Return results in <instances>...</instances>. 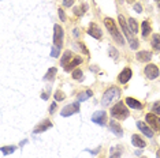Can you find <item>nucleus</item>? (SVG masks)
Returning a JSON list of instances; mask_svg holds the SVG:
<instances>
[{
  "label": "nucleus",
  "instance_id": "1",
  "mask_svg": "<svg viewBox=\"0 0 160 158\" xmlns=\"http://www.w3.org/2000/svg\"><path fill=\"white\" fill-rule=\"evenodd\" d=\"M104 23H105V27L108 29V31L111 33V35H112V38L115 40L118 44H121V45H123V38H122V35H121V33L118 31V29H116V25H115V22L111 19V18H105L104 19Z\"/></svg>",
  "mask_w": 160,
  "mask_h": 158
},
{
  "label": "nucleus",
  "instance_id": "2",
  "mask_svg": "<svg viewBox=\"0 0 160 158\" xmlns=\"http://www.w3.org/2000/svg\"><path fill=\"white\" fill-rule=\"evenodd\" d=\"M111 114L114 118H119V120H123V118H126L129 116V110L126 109L125 104L123 102H116V105L111 109Z\"/></svg>",
  "mask_w": 160,
  "mask_h": 158
},
{
  "label": "nucleus",
  "instance_id": "3",
  "mask_svg": "<svg viewBox=\"0 0 160 158\" xmlns=\"http://www.w3.org/2000/svg\"><path fill=\"white\" fill-rule=\"evenodd\" d=\"M119 95H121V91H119V89H116V87L108 89V90L104 93V95H103V105L104 106H108L112 101L118 100Z\"/></svg>",
  "mask_w": 160,
  "mask_h": 158
},
{
  "label": "nucleus",
  "instance_id": "4",
  "mask_svg": "<svg viewBox=\"0 0 160 158\" xmlns=\"http://www.w3.org/2000/svg\"><path fill=\"white\" fill-rule=\"evenodd\" d=\"M119 23H121V26H122V29H123V31H125V35H126L127 38H129L130 44H132V48H133V49H137V46H138V41H137V40H134V38H133L132 31H130V29H129V26H127V23H126L125 18H123L122 15H119Z\"/></svg>",
  "mask_w": 160,
  "mask_h": 158
},
{
  "label": "nucleus",
  "instance_id": "5",
  "mask_svg": "<svg viewBox=\"0 0 160 158\" xmlns=\"http://www.w3.org/2000/svg\"><path fill=\"white\" fill-rule=\"evenodd\" d=\"M53 44L58 48H62V44H63V30L59 25H55V33H53Z\"/></svg>",
  "mask_w": 160,
  "mask_h": 158
},
{
  "label": "nucleus",
  "instance_id": "6",
  "mask_svg": "<svg viewBox=\"0 0 160 158\" xmlns=\"http://www.w3.org/2000/svg\"><path fill=\"white\" fill-rule=\"evenodd\" d=\"M79 112V104L78 102H74V104H70V105H67L66 108H63V110H62V116L63 117H67V116H71V114L74 113H78Z\"/></svg>",
  "mask_w": 160,
  "mask_h": 158
},
{
  "label": "nucleus",
  "instance_id": "7",
  "mask_svg": "<svg viewBox=\"0 0 160 158\" xmlns=\"http://www.w3.org/2000/svg\"><path fill=\"white\" fill-rule=\"evenodd\" d=\"M145 75L149 79H155L159 77V68L155 66V64H149V66L145 67Z\"/></svg>",
  "mask_w": 160,
  "mask_h": 158
},
{
  "label": "nucleus",
  "instance_id": "8",
  "mask_svg": "<svg viewBox=\"0 0 160 158\" xmlns=\"http://www.w3.org/2000/svg\"><path fill=\"white\" fill-rule=\"evenodd\" d=\"M92 120L93 123L99 124V125H104L105 124V120H107V113L103 112V110H100V112H96L92 116Z\"/></svg>",
  "mask_w": 160,
  "mask_h": 158
},
{
  "label": "nucleus",
  "instance_id": "9",
  "mask_svg": "<svg viewBox=\"0 0 160 158\" xmlns=\"http://www.w3.org/2000/svg\"><path fill=\"white\" fill-rule=\"evenodd\" d=\"M88 34L89 35H92L93 38H97V40H100L101 38V30L99 27H97V25H94V23H90V27H89V30H88Z\"/></svg>",
  "mask_w": 160,
  "mask_h": 158
},
{
  "label": "nucleus",
  "instance_id": "10",
  "mask_svg": "<svg viewBox=\"0 0 160 158\" xmlns=\"http://www.w3.org/2000/svg\"><path fill=\"white\" fill-rule=\"evenodd\" d=\"M147 121L152 125V128H153V130H158V128H159L160 120H159V117H158V116H155L153 113H149V114H147Z\"/></svg>",
  "mask_w": 160,
  "mask_h": 158
},
{
  "label": "nucleus",
  "instance_id": "11",
  "mask_svg": "<svg viewBox=\"0 0 160 158\" xmlns=\"http://www.w3.org/2000/svg\"><path fill=\"white\" fill-rule=\"evenodd\" d=\"M52 127V123H51L49 120H44L41 124H38L37 127L34 128V134H40V132H42V131H45V130H48V128Z\"/></svg>",
  "mask_w": 160,
  "mask_h": 158
},
{
  "label": "nucleus",
  "instance_id": "12",
  "mask_svg": "<svg viewBox=\"0 0 160 158\" xmlns=\"http://www.w3.org/2000/svg\"><path fill=\"white\" fill-rule=\"evenodd\" d=\"M130 78H132V70L130 68H125L121 72V75H119V82L121 83H126V82H129Z\"/></svg>",
  "mask_w": 160,
  "mask_h": 158
},
{
  "label": "nucleus",
  "instance_id": "13",
  "mask_svg": "<svg viewBox=\"0 0 160 158\" xmlns=\"http://www.w3.org/2000/svg\"><path fill=\"white\" fill-rule=\"evenodd\" d=\"M137 127L140 128L141 131H142V134H145L147 136H149V138H152V136H153V131H152L151 128H148L147 124L142 123V121H137Z\"/></svg>",
  "mask_w": 160,
  "mask_h": 158
},
{
  "label": "nucleus",
  "instance_id": "14",
  "mask_svg": "<svg viewBox=\"0 0 160 158\" xmlns=\"http://www.w3.org/2000/svg\"><path fill=\"white\" fill-rule=\"evenodd\" d=\"M81 63H82V59H81V57H72L71 62L68 63L67 66H64V70H66V71H71L72 68H75V67L78 66V64H81Z\"/></svg>",
  "mask_w": 160,
  "mask_h": 158
},
{
  "label": "nucleus",
  "instance_id": "15",
  "mask_svg": "<svg viewBox=\"0 0 160 158\" xmlns=\"http://www.w3.org/2000/svg\"><path fill=\"white\" fill-rule=\"evenodd\" d=\"M126 104L130 108H133V109H141V108H142V105H141L140 101H137L136 98H130V97H127L126 98Z\"/></svg>",
  "mask_w": 160,
  "mask_h": 158
},
{
  "label": "nucleus",
  "instance_id": "16",
  "mask_svg": "<svg viewBox=\"0 0 160 158\" xmlns=\"http://www.w3.org/2000/svg\"><path fill=\"white\" fill-rule=\"evenodd\" d=\"M110 128L115 135L122 136V128H121V125H119V123H116V121H114V120L110 121Z\"/></svg>",
  "mask_w": 160,
  "mask_h": 158
},
{
  "label": "nucleus",
  "instance_id": "17",
  "mask_svg": "<svg viewBox=\"0 0 160 158\" xmlns=\"http://www.w3.org/2000/svg\"><path fill=\"white\" fill-rule=\"evenodd\" d=\"M132 142H133V145L136 146V147H141V149H144L145 147V145H147V143H145L142 139L140 138V136L138 135H133V138H132Z\"/></svg>",
  "mask_w": 160,
  "mask_h": 158
},
{
  "label": "nucleus",
  "instance_id": "18",
  "mask_svg": "<svg viewBox=\"0 0 160 158\" xmlns=\"http://www.w3.org/2000/svg\"><path fill=\"white\" fill-rule=\"evenodd\" d=\"M151 57H152V55L149 52H138L137 53V59L140 60V62H149Z\"/></svg>",
  "mask_w": 160,
  "mask_h": 158
},
{
  "label": "nucleus",
  "instance_id": "19",
  "mask_svg": "<svg viewBox=\"0 0 160 158\" xmlns=\"http://www.w3.org/2000/svg\"><path fill=\"white\" fill-rule=\"evenodd\" d=\"M92 95H93V93L90 91V90H88V91H83V93H81V94H78V102L85 101V100L90 98Z\"/></svg>",
  "mask_w": 160,
  "mask_h": 158
},
{
  "label": "nucleus",
  "instance_id": "20",
  "mask_svg": "<svg viewBox=\"0 0 160 158\" xmlns=\"http://www.w3.org/2000/svg\"><path fill=\"white\" fill-rule=\"evenodd\" d=\"M72 59V53L70 51H67V52H64V56H63V59H62V66H67L68 64V60H71Z\"/></svg>",
  "mask_w": 160,
  "mask_h": 158
},
{
  "label": "nucleus",
  "instance_id": "21",
  "mask_svg": "<svg viewBox=\"0 0 160 158\" xmlns=\"http://www.w3.org/2000/svg\"><path fill=\"white\" fill-rule=\"evenodd\" d=\"M55 75H56V68H55V67H52V68H49L48 72L44 75V79H45V81H51V79L55 77Z\"/></svg>",
  "mask_w": 160,
  "mask_h": 158
},
{
  "label": "nucleus",
  "instance_id": "22",
  "mask_svg": "<svg viewBox=\"0 0 160 158\" xmlns=\"http://www.w3.org/2000/svg\"><path fill=\"white\" fill-rule=\"evenodd\" d=\"M152 45L155 46V49L160 51V35H158V34L153 35V38H152Z\"/></svg>",
  "mask_w": 160,
  "mask_h": 158
},
{
  "label": "nucleus",
  "instance_id": "23",
  "mask_svg": "<svg viewBox=\"0 0 160 158\" xmlns=\"http://www.w3.org/2000/svg\"><path fill=\"white\" fill-rule=\"evenodd\" d=\"M129 25H130V27H132V31H133V33H137V31H138V26H137L136 19L130 18V19H129Z\"/></svg>",
  "mask_w": 160,
  "mask_h": 158
},
{
  "label": "nucleus",
  "instance_id": "24",
  "mask_svg": "<svg viewBox=\"0 0 160 158\" xmlns=\"http://www.w3.org/2000/svg\"><path fill=\"white\" fill-rule=\"evenodd\" d=\"M149 31H151L149 23L148 22H142V35H144V37H147V35L149 34Z\"/></svg>",
  "mask_w": 160,
  "mask_h": 158
},
{
  "label": "nucleus",
  "instance_id": "25",
  "mask_svg": "<svg viewBox=\"0 0 160 158\" xmlns=\"http://www.w3.org/2000/svg\"><path fill=\"white\" fill-rule=\"evenodd\" d=\"M72 78H74L75 81H82V71L77 68V70L72 72Z\"/></svg>",
  "mask_w": 160,
  "mask_h": 158
},
{
  "label": "nucleus",
  "instance_id": "26",
  "mask_svg": "<svg viewBox=\"0 0 160 158\" xmlns=\"http://www.w3.org/2000/svg\"><path fill=\"white\" fill-rule=\"evenodd\" d=\"M111 158H121V150L112 147L111 149Z\"/></svg>",
  "mask_w": 160,
  "mask_h": 158
},
{
  "label": "nucleus",
  "instance_id": "27",
  "mask_svg": "<svg viewBox=\"0 0 160 158\" xmlns=\"http://www.w3.org/2000/svg\"><path fill=\"white\" fill-rule=\"evenodd\" d=\"M15 151V147H2V153L4 154V156H7V154H11Z\"/></svg>",
  "mask_w": 160,
  "mask_h": 158
},
{
  "label": "nucleus",
  "instance_id": "28",
  "mask_svg": "<svg viewBox=\"0 0 160 158\" xmlns=\"http://www.w3.org/2000/svg\"><path fill=\"white\" fill-rule=\"evenodd\" d=\"M152 110H153L155 113L160 114V101H158V102L153 104V106H152Z\"/></svg>",
  "mask_w": 160,
  "mask_h": 158
},
{
  "label": "nucleus",
  "instance_id": "29",
  "mask_svg": "<svg viewBox=\"0 0 160 158\" xmlns=\"http://www.w3.org/2000/svg\"><path fill=\"white\" fill-rule=\"evenodd\" d=\"M55 100H56V101H62V100H64V94L60 90H58L56 94H55Z\"/></svg>",
  "mask_w": 160,
  "mask_h": 158
},
{
  "label": "nucleus",
  "instance_id": "30",
  "mask_svg": "<svg viewBox=\"0 0 160 158\" xmlns=\"http://www.w3.org/2000/svg\"><path fill=\"white\" fill-rule=\"evenodd\" d=\"M51 55H52V57L59 56V48H58V46H52V52H51Z\"/></svg>",
  "mask_w": 160,
  "mask_h": 158
},
{
  "label": "nucleus",
  "instance_id": "31",
  "mask_svg": "<svg viewBox=\"0 0 160 158\" xmlns=\"http://www.w3.org/2000/svg\"><path fill=\"white\" fill-rule=\"evenodd\" d=\"M72 3H74V0H63V4L64 7H71Z\"/></svg>",
  "mask_w": 160,
  "mask_h": 158
},
{
  "label": "nucleus",
  "instance_id": "32",
  "mask_svg": "<svg viewBox=\"0 0 160 158\" xmlns=\"http://www.w3.org/2000/svg\"><path fill=\"white\" fill-rule=\"evenodd\" d=\"M134 10H136L137 12H141V11H142V7H141L140 4H136V6H134Z\"/></svg>",
  "mask_w": 160,
  "mask_h": 158
},
{
  "label": "nucleus",
  "instance_id": "33",
  "mask_svg": "<svg viewBox=\"0 0 160 158\" xmlns=\"http://www.w3.org/2000/svg\"><path fill=\"white\" fill-rule=\"evenodd\" d=\"M110 52H111V55H112V57H118V53H116V51L114 48H111L110 49Z\"/></svg>",
  "mask_w": 160,
  "mask_h": 158
},
{
  "label": "nucleus",
  "instance_id": "34",
  "mask_svg": "<svg viewBox=\"0 0 160 158\" xmlns=\"http://www.w3.org/2000/svg\"><path fill=\"white\" fill-rule=\"evenodd\" d=\"M59 16H60L62 21H64V14H63V10L62 8H59Z\"/></svg>",
  "mask_w": 160,
  "mask_h": 158
},
{
  "label": "nucleus",
  "instance_id": "35",
  "mask_svg": "<svg viewBox=\"0 0 160 158\" xmlns=\"http://www.w3.org/2000/svg\"><path fill=\"white\" fill-rule=\"evenodd\" d=\"M55 108H56V104L53 102L52 105H51V108H49V112H51V113H53V110H55Z\"/></svg>",
  "mask_w": 160,
  "mask_h": 158
},
{
  "label": "nucleus",
  "instance_id": "36",
  "mask_svg": "<svg viewBox=\"0 0 160 158\" xmlns=\"http://www.w3.org/2000/svg\"><path fill=\"white\" fill-rule=\"evenodd\" d=\"M48 95H49L48 93H44V94H41V98L42 100H47V98H48Z\"/></svg>",
  "mask_w": 160,
  "mask_h": 158
},
{
  "label": "nucleus",
  "instance_id": "37",
  "mask_svg": "<svg viewBox=\"0 0 160 158\" xmlns=\"http://www.w3.org/2000/svg\"><path fill=\"white\" fill-rule=\"evenodd\" d=\"M156 157H158V158H160V150H159L158 153H156Z\"/></svg>",
  "mask_w": 160,
  "mask_h": 158
},
{
  "label": "nucleus",
  "instance_id": "38",
  "mask_svg": "<svg viewBox=\"0 0 160 158\" xmlns=\"http://www.w3.org/2000/svg\"><path fill=\"white\" fill-rule=\"evenodd\" d=\"M158 3H159V8H160V0H158Z\"/></svg>",
  "mask_w": 160,
  "mask_h": 158
},
{
  "label": "nucleus",
  "instance_id": "39",
  "mask_svg": "<svg viewBox=\"0 0 160 158\" xmlns=\"http://www.w3.org/2000/svg\"><path fill=\"white\" fill-rule=\"evenodd\" d=\"M141 158H147V157H141Z\"/></svg>",
  "mask_w": 160,
  "mask_h": 158
},
{
  "label": "nucleus",
  "instance_id": "40",
  "mask_svg": "<svg viewBox=\"0 0 160 158\" xmlns=\"http://www.w3.org/2000/svg\"><path fill=\"white\" fill-rule=\"evenodd\" d=\"M119 2H123V0H119Z\"/></svg>",
  "mask_w": 160,
  "mask_h": 158
},
{
  "label": "nucleus",
  "instance_id": "41",
  "mask_svg": "<svg viewBox=\"0 0 160 158\" xmlns=\"http://www.w3.org/2000/svg\"><path fill=\"white\" fill-rule=\"evenodd\" d=\"M129 2H133V0H129Z\"/></svg>",
  "mask_w": 160,
  "mask_h": 158
}]
</instances>
